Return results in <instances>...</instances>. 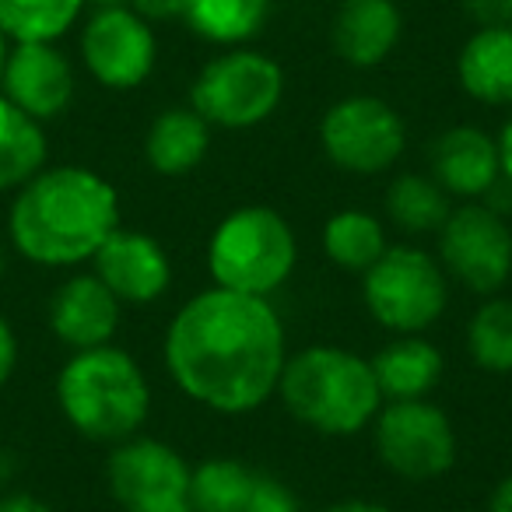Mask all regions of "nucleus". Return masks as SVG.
Returning a JSON list of instances; mask_svg holds the SVG:
<instances>
[{
    "mask_svg": "<svg viewBox=\"0 0 512 512\" xmlns=\"http://www.w3.org/2000/svg\"><path fill=\"white\" fill-rule=\"evenodd\" d=\"M0 512H57L53 505H46L43 498L29 495V491H11L0 498Z\"/></svg>",
    "mask_w": 512,
    "mask_h": 512,
    "instance_id": "7c9ffc66",
    "label": "nucleus"
},
{
    "mask_svg": "<svg viewBox=\"0 0 512 512\" xmlns=\"http://www.w3.org/2000/svg\"><path fill=\"white\" fill-rule=\"evenodd\" d=\"M467 351L477 369L512 372V299L488 295L467 323Z\"/></svg>",
    "mask_w": 512,
    "mask_h": 512,
    "instance_id": "bb28decb",
    "label": "nucleus"
},
{
    "mask_svg": "<svg viewBox=\"0 0 512 512\" xmlns=\"http://www.w3.org/2000/svg\"><path fill=\"white\" fill-rule=\"evenodd\" d=\"M449 211H453L449 193L432 176H421V172H404L386 190V214L407 235L439 232Z\"/></svg>",
    "mask_w": 512,
    "mask_h": 512,
    "instance_id": "b1692460",
    "label": "nucleus"
},
{
    "mask_svg": "<svg viewBox=\"0 0 512 512\" xmlns=\"http://www.w3.org/2000/svg\"><path fill=\"white\" fill-rule=\"evenodd\" d=\"M8 53H11V39L8 32L0 29V74H4V64H8Z\"/></svg>",
    "mask_w": 512,
    "mask_h": 512,
    "instance_id": "f704fd0d",
    "label": "nucleus"
},
{
    "mask_svg": "<svg viewBox=\"0 0 512 512\" xmlns=\"http://www.w3.org/2000/svg\"><path fill=\"white\" fill-rule=\"evenodd\" d=\"M190 505L193 512H302L285 481L235 456H214L193 467Z\"/></svg>",
    "mask_w": 512,
    "mask_h": 512,
    "instance_id": "4468645a",
    "label": "nucleus"
},
{
    "mask_svg": "<svg viewBox=\"0 0 512 512\" xmlns=\"http://www.w3.org/2000/svg\"><path fill=\"white\" fill-rule=\"evenodd\" d=\"M278 397L299 425L330 439L372 428L386 404L372 362L341 344H309L285 358Z\"/></svg>",
    "mask_w": 512,
    "mask_h": 512,
    "instance_id": "7ed1b4c3",
    "label": "nucleus"
},
{
    "mask_svg": "<svg viewBox=\"0 0 512 512\" xmlns=\"http://www.w3.org/2000/svg\"><path fill=\"white\" fill-rule=\"evenodd\" d=\"M323 512H390V509L379 502H369V498H344V502L327 505Z\"/></svg>",
    "mask_w": 512,
    "mask_h": 512,
    "instance_id": "72a5a7b5",
    "label": "nucleus"
},
{
    "mask_svg": "<svg viewBox=\"0 0 512 512\" xmlns=\"http://www.w3.org/2000/svg\"><path fill=\"white\" fill-rule=\"evenodd\" d=\"M99 8H109V4H127V0H95Z\"/></svg>",
    "mask_w": 512,
    "mask_h": 512,
    "instance_id": "e433bc0d",
    "label": "nucleus"
},
{
    "mask_svg": "<svg viewBox=\"0 0 512 512\" xmlns=\"http://www.w3.org/2000/svg\"><path fill=\"white\" fill-rule=\"evenodd\" d=\"M211 123L197 109H165L144 137V158L158 176H186L207 158Z\"/></svg>",
    "mask_w": 512,
    "mask_h": 512,
    "instance_id": "412c9836",
    "label": "nucleus"
},
{
    "mask_svg": "<svg viewBox=\"0 0 512 512\" xmlns=\"http://www.w3.org/2000/svg\"><path fill=\"white\" fill-rule=\"evenodd\" d=\"M130 8L148 18V22H172V18L186 15L190 0H130Z\"/></svg>",
    "mask_w": 512,
    "mask_h": 512,
    "instance_id": "c85d7f7f",
    "label": "nucleus"
},
{
    "mask_svg": "<svg viewBox=\"0 0 512 512\" xmlns=\"http://www.w3.org/2000/svg\"><path fill=\"white\" fill-rule=\"evenodd\" d=\"M88 0H0V29L11 43H57Z\"/></svg>",
    "mask_w": 512,
    "mask_h": 512,
    "instance_id": "a878e982",
    "label": "nucleus"
},
{
    "mask_svg": "<svg viewBox=\"0 0 512 512\" xmlns=\"http://www.w3.org/2000/svg\"><path fill=\"white\" fill-rule=\"evenodd\" d=\"M362 299L369 316L390 334H425L449 306V278L439 256L418 246H386L362 274Z\"/></svg>",
    "mask_w": 512,
    "mask_h": 512,
    "instance_id": "423d86ee",
    "label": "nucleus"
},
{
    "mask_svg": "<svg viewBox=\"0 0 512 512\" xmlns=\"http://www.w3.org/2000/svg\"><path fill=\"white\" fill-rule=\"evenodd\" d=\"M439 264L446 278L474 295H495L512 278V228L484 200H463L439 228Z\"/></svg>",
    "mask_w": 512,
    "mask_h": 512,
    "instance_id": "1a4fd4ad",
    "label": "nucleus"
},
{
    "mask_svg": "<svg viewBox=\"0 0 512 512\" xmlns=\"http://www.w3.org/2000/svg\"><path fill=\"white\" fill-rule=\"evenodd\" d=\"M81 60L102 88L130 92L155 71L158 43L148 18L127 4L99 8L81 32Z\"/></svg>",
    "mask_w": 512,
    "mask_h": 512,
    "instance_id": "f8f14e48",
    "label": "nucleus"
},
{
    "mask_svg": "<svg viewBox=\"0 0 512 512\" xmlns=\"http://www.w3.org/2000/svg\"><path fill=\"white\" fill-rule=\"evenodd\" d=\"M470 22L484 25H512V0H460Z\"/></svg>",
    "mask_w": 512,
    "mask_h": 512,
    "instance_id": "cd10ccee",
    "label": "nucleus"
},
{
    "mask_svg": "<svg viewBox=\"0 0 512 512\" xmlns=\"http://www.w3.org/2000/svg\"><path fill=\"white\" fill-rule=\"evenodd\" d=\"M495 144H498V165H502V179H509V183H512V116L502 123Z\"/></svg>",
    "mask_w": 512,
    "mask_h": 512,
    "instance_id": "2f4dec72",
    "label": "nucleus"
},
{
    "mask_svg": "<svg viewBox=\"0 0 512 512\" xmlns=\"http://www.w3.org/2000/svg\"><path fill=\"white\" fill-rule=\"evenodd\" d=\"M400 32L397 0H344L334 18V50L351 67H376L397 50Z\"/></svg>",
    "mask_w": 512,
    "mask_h": 512,
    "instance_id": "a211bd4d",
    "label": "nucleus"
},
{
    "mask_svg": "<svg viewBox=\"0 0 512 512\" xmlns=\"http://www.w3.org/2000/svg\"><path fill=\"white\" fill-rule=\"evenodd\" d=\"M285 95V71L278 60L256 50H228L200 67L190 88V106L211 127L249 130L271 120Z\"/></svg>",
    "mask_w": 512,
    "mask_h": 512,
    "instance_id": "0eeeda50",
    "label": "nucleus"
},
{
    "mask_svg": "<svg viewBox=\"0 0 512 512\" xmlns=\"http://www.w3.org/2000/svg\"><path fill=\"white\" fill-rule=\"evenodd\" d=\"M95 278L123 306H151L172 285V260L155 235L141 228H116L92 256Z\"/></svg>",
    "mask_w": 512,
    "mask_h": 512,
    "instance_id": "ddd939ff",
    "label": "nucleus"
},
{
    "mask_svg": "<svg viewBox=\"0 0 512 512\" xmlns=\"http://www.w3.org/2000/svg\"><path fill=\"white\" fill-rule=\"evenodd\" d=\"M285 327L260 295L204 288L165 327L162 362L183 397L214 414L242 418L278 393Z\"/></svg>",
    "mask_w": 512,
    "mask_h": 512,
    "instance_id": "f257e3e1",
    "label": "nucleus"
},
{
    "mask_svg": "<svg viewBox=\"0 0 512 512\" xmlns=\"http://www.w3.org/2000/svg\"><path fill=\"white\" fill-rule=\"evenodd\" d=\"M372 446L390 474L435 481L456 463V428L428 397L386 400L372 421Z\"/></svg>",
    "mask_w": 512,
    "mask_h": 512,
    "instance_id": "6e6552de",
    "label": "nucleus"
},
{
    "mask_svg": "<svg viewBox=\"0 0 512 512\" xmlns=\"http://www.w3.org/2000/svg\"><path fill=\"white\" fill-rule=\"evenodd\" d=\"M323 155L344 172L376 176L404 155L407 130L400 113L376 95H348L320 120Z\"/></svg>",
    "mask_w": 512,
    "mask_h": 512,
    "instance_id": "9d476101",
    "label": "nucleus"
},
{
    "mask_svg": "<svg viewBox=\"0 0 512 512\" xmlns=\"http://www.w3.org/2000/svg\"><path fill=\"white\" fill-rule=\"evenodd\" d=\"M4 267H8V256H4V246H0V278H4Z\"/></svg>",
    "mask_w": 512,
    "mask_h": 512,
    "instance_id": "c9c22d12",
    "label": "nucleus"
},
{
    "mask_svg": "<svg viewBox=\"0 0 512 512\" xmlns=\"http://www.w3.org/2000/svg\"><path fill=\"white\" fill-rule=\"evenodd\" d=\"M0 85L32 120H57L74 99V67L53 43H15Z\"/></svg>",
    "mask_w": 512,
    "mask_h": 512,
    "instance_id": "2eb2a0df",
    "label": "nucleus"
},
{
    "mask_svg": "<svg viewBox=\"0 0 512 512\" xmlns=\"http://www.w3.org/2000/svg\"><path fill=\"white\" fill-rule=\"evenodd\" d=\"M428 165H432V179L460 200H481L488 197L491 186L502 179V165H498V144L488 130L460 127L442 130L428 148Z\"/></svg>",
    "mask_w": 512,
    "mask_h": 512,
    "instance_id": "f3484780",
    "label": "nucleus"
},
{
    "mask_svg": "<svg viewBox=\"0 0 512 512\" xmlns=\"http://www.w3.org/2000/svg\"><path fill=\"white\" fill-rule=\"evenodd\" d=\"M460 88L481 106H512V25H484L456 57Z\"/></svg>",
    "mask_w": 512,
    "mask_h": 512,
    "instance_id": "6ab92c4d",
    "label": "nucleus"
},
{
    "mask_svg": "<svg viewBox=\"0 0 512 512\" xmlns=\"http://www.w3.org/2000/svg\"><path fill=\"white\" fill-rule=\"evenodd\" d=\"M323 253L348 274H365L386 253V228L376 214L344 207L323 225Z\"/></svg>",
    "mask_w": 512,
    "mask_h": 512,
    "instance_id": "5701e85b",
    "label": "nucleus"
},
{
    "mask_svg": "<svg viewBox=\"0 0 512 512\" xmlns=\"http://www.w3.org/2000/svg\"><path fill=\"white\" fill-rule=\"evenodd\" d=\"M50 330L71 351L113 344L120 330L123 302L92 274H74L50 299Z\"/></svg>",
    "mask_w": 512,
    "mask_h": 512,
    "instance_id": "dca6fc26",
    "label": "nucleus"
},
{
    "mask_svg": "<svg viewBox=\"0 0 512 512\" xmlns=\"http://www.w3.org/2000/svg\"><path fill=\"white\" fill-rule=\"evenodd\" d=\"M372 362L383 400H421L442 383V351L421 334H397Z\"/></svg>",
    "mask_w": 512,
    "mask_h": 512,
    "instance_id": "aec40b11",
    "label": "nucleus"
},
{
    "mask_svg": "<svg viewBox=\"0 0 512 512\" xmlns=\"http://www.w3.org/2000/svg\"><path fill=\"white\" fill-rule=\"evenodd\" d=\"M488 512H512V474H505L502 481H498L495 488H491Z\"/></svg>",
    "mask_w": 512,
    "mask_h": 512,
    "instance_id": "473e14b6",
    "label": "nucleus"
},
{
    "mask_svg": "<svg viewBox=\"0 0 512 512\" xmlns=\"http://www.w3.org/2000/svg\"><path fill=\"white\" fill-rule=\"evenodd\" d=\"M106 481L123 512H193V467L162 439L130 435L116 442L106 463Z\"/></svg>",
    "mask_w": 512,
    "mask_h": 512,
    "instance_id": "9b49d317",
    "label": "nucleus"
},
{
    "mask_svg": "<svg viewBox=\"0 0 512 512\" xmlns=\"http://www.w3.org/2000/svg\"><path fill=\"white\" fill-rule=\"evenodd\" d=\"M46 134L43 123L15 106L0 92V193L18 190L46 165Z\"/></svg>",
    "mask_w": 512,
    "mask_h": 512,
    "instance_id": "4be33fe9",
    "label": "nucleus"
},
{
    "mask_svg": "<svg viewBox=\"0 0 512 512\" xmlns=\"http://www.w3.org/2000/svg\"><path fill=\"white\" fill-rule=\"evenodd\" d=\"M299 239L274 207L246 204L214 225L207 239V271L218 288L271 299L295 274Z\"/></svg>",
    "mask_w": 512,
    "mask_h": 512,
    "instance_id": "39448f33",
    "label": "nucleus"
},
{
    "mask_svg": "<svg viewBox=\"0 0 512 512\" xmlns=\"http://www.w3.org/2000/svg\"><path fill=\"white\" fill-rule=\"evenodd\" d=\"M120 228V193L85 165L39 169L15 190L8 239L36 267H78Z\"/></svg>",
    "mask_w": 512,
    "mask_h": 512,
    "instance_id": "f03ea898",
    "label": "nucleus"
},
{
    "mask_svg": "<svg viewBox=\"0 0 512 512\" xmlns=\"http://www.w3.org/2000/svg\"><path fill=\"white\" fill-rule=\"evenodd\" d=\"M271 0H190L183 22L214 46H239L264 29Z\"/></svg>",
    "mask_w": 512,
    "mask_h": 512,
    "instance_id": "393cba45",
    "label": "nucleus"
},
{
    "mask_svg": "<svg viewBox=\"0 0 512 512\" xmlns=\"http://www.w3.org/2000/svg\"><path fill=\"white\" fill-rule=\"evenodd\" d=\"M15 369H18V334L8 323V316L0 313V386H8Z\"/></svg>",
    "mask_w": 512,
    "mask_h": 512,
    "instance_id": "c756f323",
    "label": "nucleus"
},
{
    "mask_svg": "<svg viewBox=\"0 0 512 512\" xmlns=\"http://www.w3.org/2000/svg\"><path fill=\"white\" fill-rule=\"evenodd\" d=\"M57 404L78 435L116 446L148 421L151 383L130 351L99 344L64 362L57 372Z\"/></svg>",
    "mask_w": 512,
    "mask_h": 512,
    "instance_id": "20e7f679",
    "label": "nucleus"
}]
</instances>
